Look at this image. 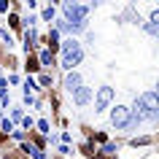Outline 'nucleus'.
<instances>
[{
	"mask_svg": "<svg viewBox=\"0 0 159 159\" xmlns=\"http://www.w3.org/2000/svg\"><path fill=\"white\" fill-rule=\"evenodd\" d=\"M135 108L140 111V116H143V119H157V116H159V100H157V94H154V92L140 94Z\"/></svg>",
	"mask_w": 159,
	"mask_h": 159,
	"instance_id": "f257e3e1",
	"label": "nucleus"
},
{
	"mask_svg": "<svg viewBox=\"0 0 159 159\" xmlns=\"http://www.w3.org/2000/svg\"><path fill=\"white\" fill-rule=\"evenodd\" d=\"M62 51H65V57H62V67H65V70H73V67L81 62V57H84V54H81V46H78L73 38L62 43Z\"/></svg>",
	"mask_w": 159,
	"mask_h": 159,
	"instance_id": "f03ea898",
	"label": "nucleus"
},
{
	"mask_svg": "<svg viewBox=\"0 0 159 159\" xmlns=\"http://www.w3.org/2000/svg\"><path fill=\"white\" fill-rule=\"evenodd\" d=\"M86 14H89V8L86 6H78V3H65V16L70 25H84Z\"/></svg>",
	"mask_w": 159,
	"mask_h": 159,
	"instance_id": "7ed1b4c3",
	"label": "nucleus"
},
{
	"mask_svg": "<svg viewBox=\"0 0 159 159\" xmlns=\"http://www.w3.org/2000/svg\"><path fill=\"white\" fill-rule=\"evenodd\" d=\"M127 121H129V108H127V105H116V108L111 111V124H113V127L124 129Z\"/></svg>",
	"mask_w": 159,
	"mask_h": 159,
	"instance_id": "20e7f679",
	"label": "nucleus"
},
{
	"mask_svg": "<svg viewBox=\"0 0 159 159\" xmlns=\"http://www.w3.org/2000/svg\"><path fill=\"white\" fill-rule=\"evenodd\" d=\"M111 100H113V89H111V86H100L97 100H94V111H105Z\"/></svg>",
	"mask_w": 159,
	"mask_h": 159,
	"instance_id": "39448f33",
	"label": "nucleus"
},
{
	"mask_svg": "<svg viewBox=\"0 0 159 159\" xmlns=\"http://www.w3.org/2000/svg\"><path fill=\"white\" fill-rule=\"evenodd\" d=\"M89 97H92V89H89V86H78V89L73 92V102L75 105H86Z\"/></svg>",
	"mask_w": 159,
	"mask_h": 159,
	"instance_id": "423d86ee",
	"label": "nucleus"
},
{
	"mask_svg": "<svg viewBox=\"0 0 159 159\" xmlns=\"http://www.w3.org/2000/svg\"><path fill=\"white\" fill-rule=\"evenodd\" d=\"M65 86L70 89V92H75V89L81 86V75H78V73H67V78H65Z\"/></svg>",
	"mask_w": 159,
	"mask_h": 159,
	"instance_id": "0eeeda50",
	"label": "nucleus"
},
{
	"mask_svg": "<svg viewBox=\"0 0 159 159\" xmlns=\"http://www.w3.org/2000/svg\"><path fill=\"white\" fill-rule=\"evenodd\" d=\"M25 151H27L33 159H46V157H43V151H41V148H35V146H30V143L25 146Z\"/></svg>",
	"mask_w": 159,
	"mask_h": 159,
	"instance_id": "6e6552de",
	"label": "nucleus"
},
{
	"mask_svg": "<svg viewBox=\"0 0 159 159\" xmlns=\"http://www.w3.org/2000/svg\"><path fill=\"white\" fill-rule=\"evenodd\" d=\"M49 43H51V49H57V46H59V33H57V30H51V33H49Z\"/></svg>",
	"mask_w": 159,
	"mask_h": 159,
	"instance_id": "1a4fd4ad",
	"label": "nucleus"
},
{
	"mask_svg": "<svg viewBox=\"0 0 159 159\" xmlns=\"http://www.w3.org/2000/svg\"><path fill=\"white\" fill-rule=\"evenodd\" d=\"M41 62H43V65H54V57H51V51H41Z\"/></svg>",
	"mask_w": 159,
	"mask_h": 159,
	"instance_id": "9d476101",
	"label": "nucleus"
},
{
	"mask_svg": "<svg viewBox=\"0 0 159 159\" xmlns=\"http://www.w3.org/2000/svg\"><path fill=\"white\" fill-rule=\"evenodd\" d=\"M35 38H38V35H35V30H27V33H25V41H27V49H30V46H33V43H35Z\"/></svg>",
	"mask_w": 159,
	"mask_h": 159,
	"instance_id": "9b49d317",
	"label": "nucleus"
},
{
	"mask_svg": "<svg viewBox=\"0 0 159 159\" xmlns=\"http://www.w3.org/2000/svg\"><path fill=\"white\" fill-rule=\"evenodd\" d=\"M54 14H57V11L51 8V6H49V8H43V19H46V22H51V19H54Z\"/></svg>",
	"mask_w": 159,
	"mask_h": 159,
	"instance_id": "f8f14e48",
	"label": "nucleus"
},
{
	"mask_svg": "<svg viewBox=\"0 0 159 159\" xmlns=\"http://www.w3.org/2000/svg\"><path fill=\"white\" fill-rule=\"evenodd\" d=\"M0 129H6V132H11V129H14V124H11L8 119H3V124H0Z\"/></svg>",
	"mask_w": 159,
	"mask_h": 159,
	"instance_id": "ddd939ff",
	"label": "nucleus"
},
{
	"mask_svg": "<svg viewBox=\"0 0 159 159\" xmlns=\"http://www.w3.org/2000/svg\"><path fill=\"white\" fill-rule=\"evenodd\" d=\"M38 129H41V132H49V121H46V119H41V121H38Z\"/></svg>",
	"mask_w": 159,
	"mask_h": 159,
	"instance_id": "4468645a",
	"label": "nucleus"
}]
</instances>
